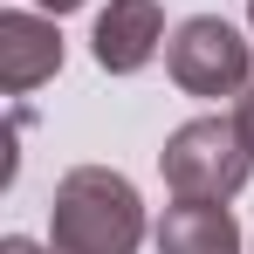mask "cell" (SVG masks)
<instances>
[{"mask_svg": "<svg viewBox=\"0 0 254 254\" xmlns=\"http://www.w3.org/2000/svg\"><path fill=\"white\" fill-rule=\"evenodd\" d=\"M158 254H241V227L227 206L206 199H179L158 220Z\"/></svg>", "mask_w": 254, "mask_h": 254, "instance_id": "6", "label": "cell"}, {"mask_svg": "<svg viewBox=\"0 0 254 254\" xmlns=\"http://www.w3.org/2000/svg\"><path fill=\"white\" fill-rule=\"evenodd\" d=\"M62 69V35L48 28L42 14H0V89L7 96H28L35 83H48Z\"/></svg>", "mask_w": 254, "mask_h": 254, "instance_id": "5", "label": "cell"}, {"mask_svg": "<svg viewBox=\"0 0 254 254\" xmlns=\"http://www.w3.org/2000/svg\"><path fill=\"white\" fill-rule=\"evenodd\" d=\"M0 254H42V248H35V241H21V234H14V241H0ZM48 254H55V248H48Z\"/></svg>", "mask_w": 254, "mask_h": 254, "instance_id": "8", "label": "cell"}, {"mask_svg": "<svg viewBox=\"0 0 254 254\" xmlns=\"http://www.w3.org/2000/svg\"><path fill=\"white\" fill-rule=\"evenodd\" d=\"M42 7H55V14H69V7H83V0H42Z\"/></svg>", "mask_w": 254, "mask_h": 254, "instance_id": "9", "label": "cell"}, {"mask_svg": "<svg viewBox=\"0 0 254 254\" xmlns=\"http://www.w3.org/2000/svg\"><path fill=\"white\" fill-rule=\"evenodd\" d=\"M144 241V206L124 172L76 165L62 172L48 199V248L55 254H137Z\"/></svg>", "mask_w": 254, "mask_h": 254, "instance_id": "1", "label": "cell"}, {"mask_svg": "<svg viewBox=\"0 0 254 254\" xmlns=\"http://www.w3.org/2000/svg\"><path fill=\"white\" fill-rule=\"evenodd\" d=\"M234 124H241V137H248V151H254V83L241 89V110H234Z\"/></svg>", "mask_w": 254, "mask_h": 254, "instance_id": "7", "label": "cell"}, {"mask_svg": "<svg viewBox=\"0 0 254 254\" xmlns=\"http://www.w3.org/2000/svg\"><path fill=\"white\" fill-rule=\"evenodd\" d=\"M158 172H165L172 199H206V206H227L254 172V151L234 117H192L165 137L158 151Z\"/></svg>", "mask_w": 254, "mask_h": 254, "instance_id": "2", "label": "cell"}, {"mask_svg": "<svg viewBox=\"0 0 254 254\" xmlns=\"http://www.w3.org/2000/svg\"><path fill=\"white\" fill-rule=\"evenodd\" d=\"M165 69L172 83L186 89V96H234V89H248V42L220 21V14H192V21H179V35L165 48Z\"/></svg>", "mask_w": 254, "mask_h": 254, "instance_id": "3", "label": "cell"}, {"mask_svg": "<svg viewBox=\"0 0 254 254\" xmlns=\"http://www.w3.org/2000/svg\"><path fill=\"white\" fill-rule=\"evenodd\" d=\"M158 42H165L158 0H110V7L96 14V62H103L110 76L144 69V62L158 55Z\"/></svg>", "mask_w": 254, "mask_h": 254, "instance_id": "4", "label": "cell"}]
</instances>
